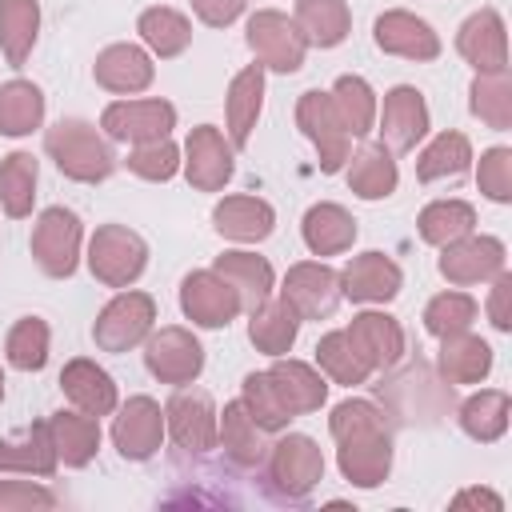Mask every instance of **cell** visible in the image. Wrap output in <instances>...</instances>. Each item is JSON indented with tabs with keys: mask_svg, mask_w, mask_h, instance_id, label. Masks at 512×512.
<instances>
[{
	"mask_svg": "<svg viewBox=\"0 0 512 512\" xmlns=\"http://www.w3.org/2000/svg\"><path fill=\"white\" fill-rule=\"evenodd\" d=\"M328 432L336 440L340 476L356 488H376L392 472V432L384 412L372 400H340L328 416Z\"/></svg>",
	"mask_w": 512,
	"mask_h": 512,
	"instance_id": "obj_1",
	"label": "cell"
},
{
	"mask_svg": "<svg viewBox=\"0 0 512 512\" xmlns=\"http://www.w3.org/2000/svg\"><path fill=\"white\" fill-rule=\"evenodd\" d=\"M44 148L48 156L56 160V168L76 180V184H100L112 176L116 168V156L108 148V140L88 124V120H56L48 132H44Z\"/></svg>",
	"mask_w": 512,
	"mask_h": 512,
	"instance_id": "obj_2",
	"label": "cell"
},
{
	"mask_svg": "<svg viewBox=\"0 0 512 512\" xmlns=\"http://www.w3.org/2000/svg\"><path fill=\"white\" fill-rule=\"evenodd\" d=\"M148 264V244L140 232L124 228V224H104L96 228L92 244H88V268L100 284L108 288H128L140 280Z\"/></svg>",
	"mask_w": 512,
	"mask_h": 512,
	"instance_id": "obj_3",
	"label": "cell"
},
{
	"mask_svg": "<svg viewBox=\"0 0 512 512\" xmlns=\"http://www.w3.org/2000/svg\"><path fill=\"white\" fill-rule=\"evenodd\" d=\"M244 40H248L252 56L260 60V68H272V72H296L308 56V40L300 36L296 20H288L276 8L252 12L248 28H244Z\"/></svg>",
	"mask_w": 512,
	"mask_h": 512,
	"instance_id": "obj_4",
	"label": "cell"
},
{
	"mask_svg": "<svg viewBox=\"0 0 512 512\" xmlns=\"http://www.w3.org/2000/svg\"><path fill=\"white\" fill-rule=\"evenodd\" d=\"M268 480H272V488L280 496L300 500V496H308L324 480V452L316 448L312 436L288 432L268 452Z\"/></svg>",
	"mask_w": 512,
	"mask_h": 512,
	"instance_id": "obj_5",
	"label": "cell"
},
{
	"mask_svg": "<svg viewBox=\"0 0 512 512\" xmlns=\"http://www.w3.org/2000/svg\"><path fill=\"white\" fill-rule=\"evenodd\" d=\"M296 128L312 140L316 156H320V172H340L352 156V136L348 128L340 124L336 108H332V96L328 92H304L296 100Z\"/></svg>",
	"mask_w": 512,
	"mask_h": 512,
	"instance_id": "obj_6",
	"label": "cell"
},
{
	"mask_svg": "<svg viewBox=\"0 0 512 512\" xmlns=\"http://www.w3.org/2000/svg\"><path fill=\"white\" fill-rule=\"evenodd\" d=\"M152 320H156V300L148 292L128 288L100 308V316L92 324V340L104 352H128L152 332Z\"/></svg>",
	"mask_w": 512,
	"mask_h": 512,
	"instance_id": "obj_7",
	"label": "cell"
},
{
	"mask_svg": "<svg viewBox=\"0 0 512 512\" xmlns=\"http://www.w3.org/2000/svg\"><path fill=\"white\" fill-rule=\"evenodd\" d=\"M80 236H84V228H80V216L72 208H60V204L44 208L36 216V228H32V256H36V264L48 276H56V280L72 276L76 264H80Z\"/></svg>",
	"mask_w": 512,
	"mask_h": 512,
	"instance_id": "obj_8",
	"label": "cell"
},
{
	"mask_svg": "<svg viewBox=\"0 0 512 512\" xmlns=\"http://www.w3.org/2000/svg\"><path fill=\"white\" fill-rule=\"evenodd\" d=\"M164 428L184 452H208L216 448V404L204 388L180 384L172 400L164 404Z\"/></svg>",
	"mask_w": 512,
	"mask_h": 512,
	"instance_id": "obj_9",
	"label": "cell"
},
{
	"mask_svg": "<svg viewBox=\"0 0 512 512\" xmlns=\"http://www.w3.org/2000/svg\"><path fill=\"white\" fill-rule=\"evenodd\" d=\"M100 128L124 144L168 140V132L176 128V108L168 100H116L100 112Z\"/></svg>",
	"mask_w": 512,
	"mask_h": 512,
	"instance_id": "obj_10",
	"label": "cell"
},
{
	"mask_svg": "<svg viewBox=\"0 0 512 512\" xmlns=\"http://www.w3.org/2000/svg\"><path fill=\"white\" fill-rule=\"evenodd\" d=\"M144 364L160 384H192L204 372V348L188 328H160L144 344Z\"/></svg>",
	"mask_w": 512,
	"mask_h": 512,
	"instance_id": "obj_11",
	"label": "cell"
},
{
	"mask_svg": "<svg viewBox=\"0 0 512 512\" xmlns=\"http://www.w3.org/2000/svg\"><path fill=\"white\" fill-rule=\"evenodd\" d=\"M236 172V148L224 140L220 128L200 124L188 132L184 144V176L196 192H220Z\"/></svg>",
	"mask_w": 512,
	"mask_h": 512,
	"instance_id": "obj_12",
	"label": "cell"
},
{
	"mask_svg": "<svg viewBox=\"0 0 512 512\" xmlns=\"http://www.w3.org/2000/svg\"><path fill=\"white\" fill-rule=\"evenodd\" d=\"M180 312L200 328H228L240 312V296L224 276L200 268L180 280Z\"/></svg>",
	"mask_w": 512,
	"mask_h": 512,
	"instance_id": "obj_13",
	"label": "cell"
},
{
	"mask_svg": "<svg viewBox=\"0 0 512 512\" xmlns=\"http://www.w3.org/2000/svg\"><path fill=\"white\" fill-rule=\"evenodd\" d=\"M280 296L296 308L300 320H324L340 304V272H332L320 260H300L288 268Z\"/></svg>",
	"mask_w": 512,
	"mask_h": 512,
	"instance_id": "obj_14",
	"label": "cell"
},
{
	"mask_svg": "<svg viewBox=\"0 0 512 512\" xmlns=\"http://www.w3.org/2000/svg\"><path fill=\"white\" fill-rule=\"evenodd\" d=\"M112 444L124 460H152L164 444V408L152 396H132L112 420Z\"/></svg>",
	"mask_w": 512,
	"mask_h": 512,
	"instance_id": "obj_15",
	"label": "cell"
},
{
	"mask_svg": "<svg viewBox=\"0 0 512 512\" xmlns=\"http://www.w3.org/2000/svg\"><path fill=\"white\" fill-rule=\"evenodd\" d=\"M504 244L496 236H460L452 244H444L440 252V276L448 284H484V280H496L504 272Z\"/></svg>",
	"mask_w": 512,
	"mask_h": 512,
	"instance_id": "obj_16",
	"label": "cell"
},
{
	"mask_svg": "<svg viewBox=\"0 0 512 512\" xmlns=\"http://www.w3.org/2000/svg\"><path fill=\"white\" fill-rule=\"evenodd\" d=\"M428 136V104L424 92L412 84H396L384 92V112H380V144L388 152H412Z\"/></svg>",
	"mask_w": 512,
	"mask_h": 512,
	"instance_id": "obj_17",
	"label": "cell"
},
{
	"mask_svg": "<svg viewBox=\"0 0 512 512\" xmlns=\"http://www.w3.org/2000/svg\"><path fill=\"white\" fill-rule=\"evenodd\" d=\"M372 40H376L380 52L400 56V60H436L440 56V36L432 32V24L404 12V8H392V12L376 16Z\"/></svg>",
	"mask_w": 512,
	"mask_h": 512,
	"instance_id": "obj_18",
	"label": "cell"
},
{
	"mask_svg": "<svg viewBox=\"0 0 512 512\" xmlns=\"http://www.w3.org/2000/svg\"><path fill=\"white\" fill-rule=\"evenodd\" d=\"M400 284H404L400 264L384 252H360L340 272V296L356 304H388L400 292Z\"/></svg>",
	"mask_w": 512,
	"mask_h": 512,
	"instance_id": "obj_19",
	"label": "cell"
},
{
	"mask_svg": "<svg viewBox=\"0 0 512 512\" xmlns=\"http://www.w3.org/2000/svg\"><path fill=\"white\" fill-rule=\"evenodd\" d=\"M456 52L476 68V72H504L508 68V36H504V20L496 8H480L472 12L460 32H456Z\"/></svg>",
	"mask_w": 512,
	"mask_h": 512,
	"instance_id": "obj_20",
	"label": "cell"
},
{
	"mask_svg": "<svg viewBox=\"0 0 512 512\" xmlns=\"http://www.w3.org/2000/svg\"><path fill=\"white\" fill-rule=\"evenodd\" d=\"M92 76H96L100 88H108L116 96H132V92H144L152 84L156 68H152V56L144 48H136V44H108L96 56V64H92Z\"/></svg>",
	"mask_w": 512,
	"mask_h": 512,
	"instance_id": "obj_21",
	"label": "cell"
},
{
	"mask_svg": "<svg viewBox=\"0 0 512 512\" xmlns=\"http://www.w3.org/2000/svg\"><path fill=\"white\" fill-rule=\"evenodd\" d=\"M212 224L224 240H240V244H260L272 236L276 228V212L268 200L260 196H224L212 208Z\"/></svg>",
	"mask_w": 512,
	"mask_h": 512,
	"instance_id": "obj_22",
	"label": "cell"
},
{
	"mask_svg": "<svg viewBox=\"0 0 512 512\" xmlns=\"http://www.w3.org/2000/svg\"><path fill=\"white\" fill-rule=\"evenodd\" d=\"M260 108H264V68L260 64H248L232 76L228 84V96H224V116H228V144L232 148H244L252 140V128L260 120Z\"/></svg>",
	"mask_w": 512,
	"mask_h": 512,
	"instance_id": "obj_23",
	"label": "cell"
},
{
	"mask_svg": "<svg viewBox=\"0 0 512 512\" xmlns=\"http://www.w3.org/2000/svg\"><path fill=\"white\" fill-rule=\"evenodd\" d=\"M344 332L356 344V352L368 360L372 372L376 368L380 372L392 368L400 360V352H404V328L388 312H360V316H352V324Z\"/></svg>",
	"mask_w": 512,
	"mask_h": 512,
	"instance_id": "obj_24",
	"label": "cell"
},
{
	"mask_svg": "<svg viewBox=\"0 0 512 512\" xmlns=\"http://www.w3.org/2000/svg\"><path fill=\"white\" fill-rule=\"evenodd\" d=\"M60 388H64V396L80 412H88L96 420L108 416V412H116V380L96 360H84V356L68 360L64 372H60Z\"/></svg>",
	"mask_w": 512,
	"mask_h": 512,
	"instance_id": "obj_25",
	"label": "cell"
},
{
	"mask_svg": "<svg viewBox=\"0 0 512 512\" xmlns=\"http://www.w3.org/2000/svg\"><path fill=\"white\" fill-rule=\"evenodd\" d=\"M268 380H272L280 404H284L292 416L316 412V408L328 400L324 376H320L312 364H304V360H284V356H276V364L268 368Z\"/></svg>",
	"mask_w": 512,
	"mask_h": 512,
	"instance_id": "obj_26",
	"label": "cell"
},
{
	"mask_svg": "<svg viewBox=\"0 0 512 512\" xmlns=\"http://www.w3.org/2000/svg\"><path fill=\"white\" fill-rule=\"evenodd\" d=\"M300 236H304V244H308L312 256H340L356 240V220H352L348 208H340L332 200H320V204H312L304 212Z\"/></svg>",
	"mask_w": 512,
	"mask_h": 512,
	"instance_id": "obj_27",
	"label": "cell"
},
{
	"mask_svg": "<svg viewBox=\"0 0 512 512\" xmlns=\"http://www.w3.org/2000/svg\"><path fill=\"white\" fill-rule=\"evenodd\" d=\"M216 444L240 468H256L264 460V452H268L264 428L248 416V408L240 400H232V404H224V412H216Z\"/></svg>",
	"mask_w": 512,
	"mask_h": 512,
	"instance_id": "obj_28",
	"label": "cell"
},
{
	"mask_svg": "<svg viewBox=\"0 0 512 512\" xmlns=\"http://www.w3.org/2000/svg\"><path fill=\"white\" fill-rule=\"evenodd\" d=\"M212 272L224 276V280L236 288L240 308H248V312H252L256 304H264V300L272 296V284H276L272 264H268L264 256H256V252H220L216 264H212Z\"/></svg>",
	"mask_w": 512,
	"mask_h": 512,
	"instance_id": "obj_29",
	"label": "cell"
},
{
	"mask_svg": "<svg viewBox=\"0 0 512 512\" xmlns=\"http://www.w3.org/2000/svg\"><path fill=\"white\" fill-rule=\"evenodd\" d=\"M48 436H52V448H56V460H64L68 468H84L96 448H100V424L96 416L88 412H52L48 416Z\"/></svg>",
	"mask_w": 512,
	"mask_h": 512,
	"instance_id": "obj_30",
	"label": "cell"
},
{
	"mask_svg": "<svg viewBox=\"0 0 512 512\" xmlns=\"http://www.w3.org/2000/svg\"><path fill=\"white\" fill-rule=\"evenodd\" d=\"M300 336V316L296 308L280 296V300H264L252 308V320H248V340L264 352V356H284Z\"/></svg>",
	"mask_w": 512,
	"mask_h": 512,
	"instance_id": "obj_31",
	"label": "cell"
},
{
	"mask_svg": "<svg viewBox=\"0 0 512 512\" xmlns=\"http://www.w3.org/2000/svg\"><path fill=\"white\" fill-rule=\"evenodd\" d=\"M396 160L384 144H368L360 148L356 156H348V188L360 196V200H384L396 192Z\"/></svg>",
	"mask_w": 512,
	"mask_h": 512,
	"instance_id": "obj_32",
	"label": "cell"
},
{
	"mask_svg": "<svg viewBox=\"0 0 512 512\" xmlns=\"http://www.w3.org/2000/svg\"><path fill=\"white\" fill-rule=\"evenodd\" d=\"M440 372H444L448 384H480L492 372L488 340H480L472 332L444 336V344H440Z\"/></svg>",
	"mask_w": 512,
	"mask_h": 512,
	"instance_id": "obj_33",
	"label": "cell"
},
{
	"mask_svg": "<svg viewBox=\"0 0 512 512\" xmlns=\"http://www.w3.org/2000/svg\"><path fill=\"white\" fill-rule=\"evenodd\" d=\"M296 28L316 48H336L352 32V12L344 0H296Z\"/></svg>",
	"mask_w": 512,
	"mask_h": 512,
	"instance_id": "obj_34",
	"label": "cell"
},
{
	"mask_svg": "<svg viewBox=\"0 0 512 512\" xmlns=\"http://www.w3.org/2000/svg\"><path fill=\"white\" fill-rule=\"evenodd\" d=\"M56 448L48 436V420L32 424L20 440H0V472H24V476H52L56 472Z\"/></svg>",
	"mask_w": 512,
	"mask_h": 512,
	"instance_id": "obj_35",
	"label": "cell"
},
{
	"mask_svg": "<svg viewBox=\"0 0 512 512\" xmlns=\"http://www.w3.org/2000/svg\"><path fill=\"white\" fill-rule=\"evenodd\" d=\"M40 32V4L36 0H0V52L12 68H20Z\"/></svg>",
	"mask_w": 512,
	"mask_h": 512,
	"instance_id": "obj_36",
	"label": "cell"
},
{
	"mask_svg": "<svg viewBox=\"0 0 512 512\" xmlns=\"http://www.w3.org/2000/svg\"><path fill=\"white\" fill-rule=\"evenodd\" d=\"M136 32H140V40H144L160 60H172V56H180V52L192 44V24H188V16L176 12V8H164V4L144 8L140 20H136Z\"/></svg>",
	"mask_w": 512,
	"mask_h": 512,
	"instance_id": "obj_37",
	"label": "cell"
},
{
	"mask_svg": "<svg viewBox=\"0 0 512 512\" xmlns=\"http://www.w3.org/2000/svg\"><path fill=\"white\" fill-rule=\"evenodd\" d=\"M508 416H512V400L500 388H484L460 404V428L480 444L500 440L508 432Z\"/></svg>",
	"mask_w": 512,
	"mask_h": 512,
	"instance_id": "obj_38",
	"label": "cell"
},
{
	"mask_svg": "<svg viewBox=\"0 0 512 512\" xmlns=\"http://www.w3.org/2000/svg\"><path fill=\"white\" fill-rule=\"evenodd\" d=\"M472 164V144L464 132H440L420 156H416V180H456Z\"/></svg>",
	"mask_w": 512,
	"mask_h": 512,
	"instance_id": "obj_39",
	"label": "cell"
},
{
	"mask_svg": "<svg viewBox=\"0 0 512 512\" xmlns=\"http://www.w3.org/2000/svg\"><path fill=\"white\" fill-rule=\"evenodd\" d=\"M36 176H40V168H36L32 152H8L0 160V208L12 220L32 212V204H36Z\"/></svg>",
	"mask_w": 512,
	"mask_h": 512,
	"instance_id": "obj_40",
	"label": "cell"
},
{
	"mask_svg": "<svg viewBox=\"0 0 512 512\" xmlns=\"http://www.w3.org/2000/svg\"><path fill=\"white\" fill-rule=\"evenodd\" d=\"M44 120V92L32 80L0 84V136H28Z\"/></svg>",
	"mask_w": 512,
	"mask_h": 512,
	"instance_id": "obj_41",
	"label": "cell"
},
{
	"mask_svg": "<svg viewBox=\"0 0 512 512\" xmlns=\"http://www.w3.org/2000/svg\"><path fill=\"white\" fill-rule=\"evenodd\" d=\"M332 108L340 116V124L348 128V136H368L376 124V92L364 76H340L332 84Z\"/></svg>",
	"mask_w": 512,
	"mask_h": 512,
	"instance_id": "obj_42",
	"label": "cell"
},
{
	"mask_svg": "<svg viewBox=\"0 0 512 512\" xmlns=\"http://www.w3.org/2000/svg\"><path fill=\"white\" fill-rule=\"evenodd\" d=\"M316 364H320V372L328 376V380H336V384H364L368 376H372V368H368V360L356 352V344L348 340V332L344 328H336V332H324L320 340H316Z\"/></svg>",
	"mask_w": 512,
	"mask_h": 512,
	"instance_id": "obj_43",
	"label": "cell"
},
{
	"mask_svg": "<svg viewBox=\"0 0 512 512\" xmlns=\"http://www.w3.org/2000/svg\"><path fill=\"white\" fill-rule=\"evenodd\" d=\"M468 96H472L468 100L472 116H480L488 128H496V132L512 128V80H508V68L504 72H476Z\"/></svg>",
	"mask_w": 512,
	"mask_h": 512,
	"instance_id": "obj_44",
	"label": "cell"
},
{
	"mask_svg": "<svg viewBox=\"0 0 512 512\" xmlns=\"http://www.w3.org/2000/svg\"><path fill=\"white\" fill-rule=\"evenodd\" d=\"M416 228H420V240L424 244L444 248V244H452V240H460V236H468L476 228V208L464 204V200H432L420 212Z\"/></svg>",
	"mask_w": 512,
	"mask_h": 512,
	"instance_id": "obj_45",
	"label": "cell"
},
{
	"mask_svg": "<svg viewBox=\"0 0 512 512\" xmlns=\"http://www.w3.org/2000/svg\"><path fill=\"white\" fill-rule=\"evenodd\" d=\"M4 356L20 372H40L48 364V324L40 316H20L4 336Z\"/></svg>",
	"mask_w": 512,
	"mask_h": 512,
	"instance_id": "obj_46",
	"label": "cell"
},
{
	"mask_svg": "<svg viewBox=\"0 0 512 512\" xmlns=\"http://www.w3.org/2000/svg\"><path fill=\"white\" fill-rule=\"evenodd\" d=\"M240 404L248 408V416L264 428V432H284L296 416L280 404V396H276V388H272V380H268V372H248L244 376V388H240Z\"/></svg>",
	"mask_w": 512,
	"mask_h": 512,
	"instance_id": "obj_47",
	"label": "cell"
},
{
	"mask_svg": "<svg viewBox=\"0 0 512 512\" xmlns=\"http://www.w3.org/2000/svg\"><path fill=\"white\" fill-rule=\"evenodd\" d=\"M476 300L468 296V292H440V296H432L428 300V308H424V328L436 336V340H444V336H456V332H468L472 328V320H476Z\"/></svg>",
	"mask_w": 512,
	"mask_h": 512,
	"instance_id": "obj_48",
	"label": "cell"
},
{
	"mask_svg": "<svg viewBox=\"0 0 512 512\" xmlns=\"http://www.w3.org/2000/svg\"><path fill=\"white\" fill-rule=\"evenodd\" d=\"M128 168L140 176V180H152V184H164L176 176L180 168V148L172 140H152V144H136L128 152Z\"/></svg>",
	"mask_w": 512,
	"mask_h": 512,
	"instance_id": "obj_49",
	"label": "cell"
},
{
	"mask_svg": "<svg viewBox=\"0 0 512 512\" xmlns=\"http://www.w3.org/2000/svg\"><path fill=\"white\" fill-rule=\"evenodd\" d=\"M476 184L488 200L508 204L512 200V148H488L476 168Z\"/></svg>",
	"mask_w": 512,
	"mask_h": 512,
	"instance_id": "obj_50",
	"label": "cell"
},
{
	"mask_svg": "<svg viewBox=\"0 0 512 512\" xmlns=\"http://www.w3.org/2000/svg\"><path fill=\"white\" fill-rule=\"evenodd\" d=\"M28 508H56V496L32 480H0V512H28Z\"/></svg>",
	"mask_w": 512,
	"mask_h": 512,
	"instance_id": "obj_51",
	"label": "cell"
},
{
	"mask_svg": "<svg viewBox=\"0 0 512 512\" xmlns=\"http://www.w3.org/2000/svg\"><path fill=\"white\" fill-rule=\"evenodd\" d=\"M488 320L496 332H512V276L500 272L492 280V296H488Z\"/></svg>",
	"mask_w": 512,
	"mask_h": 512,
	"instance_id": "obj_52",
	"label": "cell"
},
{
	"mask_svg": "<svg viewBox=\"0 0 512 512\" xmlns=\"http://www.w3.org/2000/svg\"><path fill=\"white\" fill-rule=\"evenodd\" d=\"M248 0H192V12L200 16V24L208 28H228L240 12H244Z\"/></svg>",
	"mask_w": 512,
	"mask_h": 512,
	"instance_id": "obj_53",
	"label": "cell"
},
{
	"mask_svg": "<svg viewBox=\"0 0 512 512\" xmlns=\"http://www.w3.org/2000/svg\"><path fill=\"white\" fill-rule=\"evenodd\" d=\"M492 508V512H500L504 508V500L496 496V492H488V488H464V492H456L452 496V508Z\"/></svg>",
	"mask_w": 512,
	"mask_h": 512,
	"instance_id": "obj_54",
	"label": "cell"
},
{
	"mask_svg": "<svg viewBox=\"0 0 512 512\" xmlns=\"http://www.w3.org/2000/svg\"><path fill=\"white\" fill-rule=\"evenodd\" d=\"M0 400H4V372H0Z\"/></svg>",
	"mask_w": 512,
	"mask_h": 512,
	"instance_id": "obj_55",
	"label": "cell"
}]
</instances>
